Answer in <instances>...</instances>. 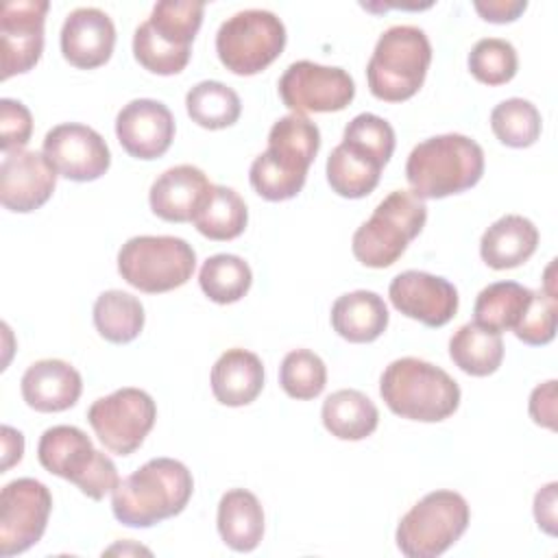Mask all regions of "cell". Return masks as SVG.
I'll use <instances>...</instances> for the list:
<instances>
[{
    "instance_id": "6da1fadb",
    "label": "cell",
    "mask_w": 558,
    "mask_h": 558,
    "mask_svg": "<svg viewBox=\"0 0 558 558\" xmlns=\"http://www.w3.org/2000/svg\"><path fill=\"white\" fill-rule=\"evenodd\" d=\"M320 148L318 126L303 113L279 118L268 131V148L248 170L253 190L272 203L294 198L307 179V170Z\"/></svg>"
},
{
    "instance_id": "7a4b0ae2",
    "label": "cell",
    "mask_w": 558,
    "mask_h": 558,
    "mask_svg": "<svg viewBox=\"0 0 558 558\" xmlns=\"http://www.w3.org/2000/svg\"><path fill=\"white\" fill-rule=\"evenodd\" d=\"M194 480L174 458H153L124 477L111 493L113 517L126 527H150L187 506Z\"/></svg>"
},
{
    "instance_id": "3957f363",
    "label": "cell",
    "mask_w": 558,
    "mask_h": 558,
    "mask_svg": "<svg viewBox=\"0 0 558 558\" xmlns=\"http://www.w3.org/2000/svg\"><path fill=\"white\" fill-rule=\"evenodd\" d=\"M484 174L482 146L462 135L445 133L423 140L412 148L405 179L418 198H445L473 187Z\"/></svg>"
},
{
    "instance_id": "277c9868",
    "label": "cell",
    "mask_w": 558,
    "mask_h": 558,
    "mask_svg": "<svg viewBox=\"0 0 558 558\" xmlns=\"http://www.w3.org/2000/svg\"><path fill=\"white\" fill-rule=\"evenodd\" d=\"M379 395L390 412L421 423L445 421L460 405L458 381L440 366L418 357L390 362L381 373Z\"/></svg>"
},
{
    "instance_id": "5b68a950",
    "label": "cell",
    "mask_w": 558,
    "mask_h": 558,
    "mask_svg": "<svg viewBox=\"0 0 558 558\" xmlns=\"http://www.w3.org/2000/svg\"><path fill=\"white\" fill-rule=\"evenodd\" d=\"M432 63V44L423 28L397 24L384 31L373 48L366 65L368 89L386 102H403L412 98Z\"/></svg>"
},
{
    "instance_id": "8992f818",
    "label": "cell",
    "mask_w": 558,
    "mask_h": 558,
    "mask_svg": "<svg viewBox=\"0 0 558 558\" xmlns=\"http://www.w3.org/2000/svg\"><path fill=\"white\" fill-rule=\"evenodd\" d=\"M425 220V201L414 192L395 190L375 207L371 218L357 227L351 251L355 259L368 268H388L423 231Z\"/></svg>"
},
{
    "instance_id": "52a82bcc",
    "label": "cell",
    "mask_w": 558,
    "mask_h": 558,
    "mask_svg": "<svg viewBox=\"0 0 558 558\" xmlns=\"http://www.w3.org/2000/svg\"><path fill=\"white\" fill-rule=\"evenodd\" d=\"M39 464L98 501L120 484L118 469L109 456L94 449L92 438L74 425L48 427L37 445Z\"/></svg>"
},
{
    "instance_id": "ba28073f",
    "label": "cell",
    "mask_w": 558,
    "mask_h": 558,
    "mask_svg": "<svg viewBox=\"0 0 558 558\" xmlns=\"http://www.w3.org/2000/svg\"><path fill=\"white\" fill-rule=\"evenodd\" d=\"M196 253L174 235H135L118 251L120 277L140 292L161 294L187 283Z\"/></svg>"
},
{
    "instance_id": "9c48e42d",
    "label": "cell",
    "mask_w": 558,
    "mask_h": 558,
    "mask_svg": "<svg viewBox=\"0 0 558 558\" xmlns=\"http://www.w3.org/2000/svg\"><path fill=\"white\" fill-rule=\"evenodd\" d=\"M471 510L456 490H432L416 501L397 525V547L408 558L445 554L469 527Z\"/></svg>"
},
{
    "instance_id": "30bf717a",
    "label": "cell",
    "mask_w": 558,
    "mask_h": 558,
    "mask_svg": "<svg viewBox=\"0 0 558 558\" xmlns=\"http://www.w3.org/2000/svg\"><path fill=\"white\" fill-rule=\"evenodd\" d=\"M286 48L283 22L266 9H244L227 17L216 33L220 63L240 76L266 70Z\"/></svg>"
},
{
    "instance_id": "8fae6325",
    "label": "cell",
    "mask_w": 558,
    "mask_h": 558,
    "mask_svg": "<svg viewBox=\"0 0 558 558\" xmlns=\"http://www.w3.org/2000/svg\"><path fill=\"white\" fill-rule=\"evenodd\" d=\"M157 405L142 388H120L96 399L87 410V421L98 440L118 456H131L142 447L153 429Z\"/></svg>"
},
{
    "instance_id": "7c38bea8",
    "label": "cell",
    "mask_w": 558,
    "mask_h": 558,
    "mask_svg": "<svg viewBox=\"0 0 558 558\" xmlns=\"http://www.w3.org/2000/svg\"><path fill=\"white\" fill-rule=\"evenodd\" d=\"M277 87L292 113L342 111L355 96V83L347 70L305 59L290 63Z\"/></svg>"
},
{
    "instance_id": "4fadbf2b",
    "label": "cell",
    "mask_w": 558,
    "mask_h": 558,
    "mask_svg": "<svg viewBox=\"0 0 558 558\" xmlns=\"http://www.w3.org/2000/svg\"><path fill=\"white\" fill-rule=\"evenodd\" d=\"M50 510L52 495L41 482L33 477L9 482L0 493V556L31 549L44 536Z\"/></svg>"
},
{
    "instance_id": "5bb4252c",
    "label": "cell",
    "mask_w": 558,
    "mask_h": 558,
    "mask_svg": "<svg viewBox=\"0 0 558 558\" xmlns=\"http://www.w3.org/2000/svg\"><path fill=\"white\" fill-rule=\"evenodd\" d=\"M44 155L70 181H96L111 166V153L98 131L78 122L52 126L44 137Z\"/></svg>"
},
{
    "instance_id": "9a60e30c",
    "label": "cell",
    "mask_w": 558,
    "mask_h": 558,
    "mask_svg": "<svg viewBox=\"0 0 558 558\" xmlns=\"http://www.w3.org/2000/svg\"><path fill=\"white\" fill-rule=\"evenodd\" d=\"M46 0H11L0 13L2 81L35 68L44 52Z\"/></svg>"
},
{
    "instance_id": "2e32d148",
    "label": "cell",
    "mask_w": 558,
    "mask_h": 558,
    "mask_svg": "<svg viewBox=\"0 0 558 558\" xmlns=\"http://www.w3.org/2000/svg\"><path fill=\"white\" fill-rule=\"evenodd\" d=\"M397 312L427 327L447 325L458 312V290L445 277L425 270H403L388 286Z\"/></svg>"
},
{
    "instance_id": "e0dca14e",
    "label": "cell",
    "mask_w": 558,
    "mask_h": 558,
    "mask_svg": "<svg viewBox=\"0 0 558 558\" xmlns=\"http://www.w3.org/2000/svg\"><path fill=\"white\" fill-rule=\"evenodd\" d=\"M57 170L44 153H4L0 166V203L9 211L28 214L39 209L54 192Z\"/></svg>"
},
{
    "instance_id": "ac0fdd59",
    "label": "cell",
    "mask_w": 558,
    "mask_h": 558,
    "mask_svg": "<svg viewBox=\"0 0 558 558\" xmlns=\"http://www.w3.org/2000/svg\"><path fill=\"white\" fill-rule=\"evenodd\" d=\"M116 135L131 157L150 161L170 148L174 140V118L163 102L135 98L118 111Z\"/></svg>"
},
{
    "instance_id": "d6986e66",
    "label": "cell",
    "mask_w": 558,
    "mask_h": 558,
    "mask_svg": "<svg viewBox=\"0 0 558 558\" xmlns=\"http://www.w3.org/2000/svg\"><path fill=\"white\" fill-rule=\"evenodd\" d=\"M116 46L111 17L96 7L74 9L61 26L63 59L81 70H94L109 61Z\"/></svg>"
},
{
    "instance_id": "ffe728a7",
    "label": "cell",
    "mask_w": 558,
    "mask_h": 558,
    "mask_svg": "<svg viewBox=\"0 0 558 558\" xmlns=\"http://www.w3.org/2000/svg\"><path fill=\"white\" fill-rule=\"evenodd\" d=\"M209 190L211 183L201 168L181 163L168 168L153 181L148 203L157 218L166 222H187L194 220Z\"/></svg>"
},
{
    "instance_id": "44dd1931",
    "label": "cell",
    "mask_w": 558,
    "mask_h": 558,
    "mask_svg": "<svg viewBox=\"0 0 558 558\" xmlns=\"http://www.w3.org/2000/svg\"><path fill=\"white\" fill-rule=\"evenodd\" d=\"M81 390V373L57 357L39 360L22 375V397L37 412H63L78 401Z\"/></svg>"
},
{
    "instance_id": "7402d4cb",
    "label": "cell",
    "mask_w": 558,
    "mask_h": 558,
    "mask_svg": "<svg viewBox=\"0 0 558 558\" xmlns=\"http://www.w3.org/2000/svg\"><path fill=\"white\" fill-rule=\"evenodd\" d=\"M264 388V364L246 349H227L211 366V392L229 408L248 405Z\"/></svg>"
},
{
    "instance_id": "603a6c76",
    "label": "cell",
    "mask_w": 558,
    "mask_h": 558,
    "mask_svg": "<svg viewBox=\"0 0 558 558\" xmlns=\"http://www.w3.org/2000/svg\"><path fill=\"white\" fill-rule=\"evenodd\" d=\"M538 246V229L519 214H506L495 220L480 240L482 259L495 270L517 268L527 262Z\"/></svg>"
},
{
    "instance_id": "cb8c5ba5",
    "label": "cell",
    "mask_w": 558,
    "mask_h": 558,
    "mask_svg": "<svg viewBox=\"0 0 558 558\" xmlns=\"http://www.w3.org/2000/svg\"><path fill=\"white\" fill-rule=\"evenodd\" d=\"M331 327L349 342H373L388 327V307L377 292H347L331 305Z\"/></svg>"
},
{
    "instance_id": "d4e9b609",
    "label": "cell",
    "mask_w": 558,
    "mask_h": 558,
    "mask_svg": "<svg viewBox=\"0 0 558 558\" xmlns=\"http://www.w3.org/2000/svg\"><path fill=\"white\" fill-rule=\"evenodd\" d=\"M218 532L233 551H253L264 536V510L259 499L244 488H231L218 504Z\"/></svg>"
},
{
    "instance_id": "484cf974",
    "label": "cell",
    "mask_w": 558,
    "mask_h": 558,
    "mask_svg": "<svg viewBox=\"0 0 558 558\" xmlns=\"http://www.w3.org/2000/svg\"><path fill=\"white\" fill-rule=\"evenodd\" d=\"M320 418L325 429L340 440H362L377 429V405L355 388L331 392L323 401Z\"/></svg>"
},
{
    "instance_id": "4316f807",
    "label": "cell",
    "mask_w": 558,
    "mask_h": 558,
    "mask_svg": "<svg viewBox=\"0 0 558 558\" xmlns=\"http://www.w3.org/2000/svg\"><path fill=\"white\" fill-rule=\"evenodd\" d=\"M451 362L473 377L493 375L504 360L501 333L490 331L482 325L466 323L449 340Z\"/></svg>"
},
{
    "instance_id": "83f0119b",
    "label": "cell",
    "mask_w": 558,
    "mask_h": 558,
    "mask_svg": "<svg viewBox=\"0 0 558 558\" xmlns=\"http://www.w3.org/2000/svg\"><path fill=\"white\" fill-rule=\"evenodd\" d=\"M381 168L371 155L340 142L327 157V181L338 196L362 198L377 187Z\"/></svg>"
},
{
    "instance_id": "f1b7e54d",
    "label": "cell",
    "mask_w": 558,
    "mask_h": 558,
    "mask_svg": "<svg viewBox=\"0 0 558 558\" xmlns=\"http://www.w3.org/2000/svg\"><path fill=\"white\" fill-rule=\"evenodd\" d=\"M192 222L201 235L227 242L238 238L246 229L248 209L244 198L233 187L211 185Z\"/></svg>"
},
{
    "instance_id": "f546056e",
    "label": "cell",
    "mask_w": 558,
    "mask_h": 558,
    "mask_svg": "<svg viewBox=\"0 0 558 558\" xmlns=\"http://www.w3.org/2000/svg\"><path fill=\"white\" fill-rule=\"evenodd\" d=\"M534 290L517 283V281H497L486 286L473 305L475 323L490 331H508L514 329L521 316L525 314Z\"/></svg>"
},
{
    "instance_id": "4dcf8cb0",
    "label": "cell",
    "mask_w": 558,
    "mask_h": 558,
    "mask_svg": "<svg viewBox=\"0 0 558 558\" xmlns=\"http://www.w3.org/2000/svg\"><path fill=\"white\" fill-rule=\"evenodd\" d=\"M94 325L105 340L126 344L144 329V305L129 292L107 290L94 303Z\"/></svg>"
},
{
    "instance_id": "1f68e13d",
    "label": "cell",
    "mask_w": 558,
    "mask_h": 558,
    "mask_svg": "<svg viewBox=\"0 0 558 558\" xmlns=\"http://www.w3.org/2000/svg\"><path fill=\"white\" fill-rule=\"evenodd\" d=\"M185 109L192 122L218 131L238 122L242 102L235 89L220 81H201L185 94Z\"/></svg>"
},
{
    "instance_id": "d6a6232c",
    "label": "cell",
    "mask_w": 558,
    "mask_h": 558,
    "mask_svg": "<svg viewBox=\"0 0 558 558\" xmlns=\"http://www.w3.org/2000/svg\"><path fill=\"white\" fill-rule=\"evenodd\" d=\"M198 283L209 301L229 305L240 301L248 292L253 283V272L242 257L231 253H218L203 262Z\"/></svg>"
},
{
    "instance_id": "836d02e7",
    "label": "cell",
    "mask_w": 558,
    "mask_h": 558,
    "mask_svg": "<svg viewBox=\"0 0 558 558\" xmlns=\"http://www.w3.org/2000/svg\"><path fill=\"white\" fill-rule=\"evenodd\" d=\"M205 4L198 0H159L146 20L153 33L170 46L192 48L203 24Z\"/></svg>"
},
{
    "instance_id": "e575fe53",
    "label": "cell",
    "mask_w": 558,
    "mask_h": 558,
    "mask_svg": "<svg viewBox=\"0 0 558 558\" xmlns=\"http://www.w3.org/2000/svg\"><path fill=\"white\" fill-rule=\"evenodd\" d=\"M541 113L525 98L501 100L490 111V129L495 137L510 148H527L541 135Z\"/></svg>"
},
{
    "instance_id": "d590c367",
    "label": "cell",
    "mask_w": 558,
    "mask_h": 558,
    "mask_svg": "<svg viewBox=\"0 0 558 558\" xmlns=\"http://www.w3.org/2000/svg\"><path fill=\"white\" fill-rule=\"evenodd\" d=\"M279 384L292 399H314L327 384V366L314 351L294 349L283 357L279 366Z\"/></svg>"
},
{
    "instance_id": "8d00e7d4",
    "label": "cell",
    "mask_w": 558,
    "mask_h": 558,
    "mask_svg": "<svg viewBox=\"0 0 558 558\" xmlns=\"http://www.w3.org/2000/svg\"><path fill=\"white\" fill-rule=\"evenodd\" d=\"M519 68L517 50L499 37L480 39L469 52V70L484 85H504L514 78Z\"/></svg>"
},
{
    "instance_id": "74e56055",
    "label": "cell",
    "mask_w": 558,
    "mask_h": 558,
    "mask_svg": "<svg viewBox=\"0 0 558 558\" xmlns=\"http://www.w3.org/2000/svg\"><path fill=\"white\" fill-rule=\"evenodd\" d=\"M133 54L144 70L153 74L170 76V74H179L187 65L192 48H177L166 44L153 33L148 22H142L133 35Z\"/></svg>"
},
{
    "instance_id": "f35d334b",
    "label": "cell",
    "mask_w": 558,
    "mask_h": 558,
    "mask_svg": "<svg viewBox=\"0 0 558 558\" xmlns=\"http://www.w3.org/2000/svg\"><path fill=\"white\" fill-rule=\"evenodd\" d=\"M342 142L371 155L386 166L395 153V129L375 113H357L342 133Z\"/></svg>"
},
{
    "instance_id": "ab89813d",
    "label": "cell",
    "mask_w": 558,
    "mask_h": 558,
    "mask_svg": "<svg viewBox=\"0 0 558 558\" xmlns=\"http://www.w3.org/2000/svg\"><path fill=\"white\" fill-rule=\"evenodd\" d=\"M558 323V299L547 292H534L532 301L512 329L514 336L532 347H541L554 340Z\"/></svg>"
},
{
    "instance_id": "60d3db41",
    "label": "cell",
    "mask_w": 558,
    "mask_h": 558,
    "mask_svg": "<svg viewBox=\"0 0 558 558\" xmlns=\"http://www.w3.org/2000/svg\"><path fill=\"white\" fill-rule=\"evenodd\" d=\"M33 133V116L26 105L13 98L0 100V148L2 153L24 150Z\"/></svg>"
},
{
    "instance_id": "b9f144b4",
    "label": "cell",
    "mask_w": 558,
    "mask_h": 558,
    "mask_svg": "<svg viewBox=\"0 0 558 558\" xmlns=\"http://www.w3.org/2000/svg\"><path fill=\"white\" fill-rule=\"evenodd\" d=\"M530 416L536 425L556 429V379H549L532 390Z\"/></svg>"
},
{
    "instance_id": "7bdbcfd3",
    "label": "cell",
    "mask_w": 558,
    "mask_h": 558,
    "mask_svg": "<svg viewBox=\"0 0 558 558\" xmlns=\"http://www.w3.org/2000/svg\"><path fill=\"white\" fill-rule=\"evenodd\" d=\"M475 11L482 15V20L493 24H506L514 22L527 7L525 0H477L473 2Z\"/></svg>"
},
{
    "instance_id": "ee69618b",
    "label": "cell",
    "mask_w": 558,
    "mask_h": 558,
    "mask_svg": "<svg viewBox=\"0 0 558 558\" xmlns=\"http://www.w3.org/2000/svg\"><path fill=\"white\" fill-rule=\"evenodd\" d=\"M556 482H549L547 486H543L536 497H534V517L541 530H545L547 534H556Z\"/></svg>"
},
{
    "instance_id": "f6af8a7d",
    "label": "cell",
    "mask_w": 558,
    "mask_h": 558,
    "mask_svg": "<svg viewBox=\"0 0 558 558\" xmlns=\"http://www.w3.org/2000/svg\"><path fill=\"white\" fill-rule=\"evenodd\" d=\"M24 453V436L22 432L13 429L11 425H2V473L9 471L15 462L22 460Z\"/></svg>"
}]
</instances>
